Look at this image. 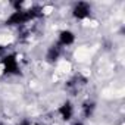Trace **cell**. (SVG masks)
I'll list each match as a JSON object with an SVG mask.
<instances>
[{
	"instance_id": "obj_8",
	"label": "cell",
	"mask_w": 125,
	"mask_h": 125,
	"mask_svg": "<svg viewBox=\"0 0 125 125\" xmlns=\"http://www.w3.org/2000/svg\"><path fill=\"white\" fill-rule=\"evenodd\" d=\"M19 125H31V124H30V121H22Z\"/></svg>"
},
{
	"instance_id": "obj_9",
	"label": "cell",
	"mask_w": 125,
	"mask_h": 125,
	"mask_svg": "<svg viewBox=\"0 0 125 125\" xmlns=\"http://www.w3.org/2000/svg\"><path fill=\"white\" fill-rule=\"evenodd\" d=\"M74 125H83V122H75Z\"/></svg>"
},
{
	"instance_id": "obj_2",
	"label": "cell",
	"mask_w": 125,
	"mask_h": 125,
	"mask_svg": "<svg viewBox=\"0 0 125 125\" xmlns=\"http://www.w3.org/2000/svg\"><path fill=\"white\" fill-rule=\"evenodd\" d=\"M3 63V71L6 74H19V68H18V60L15 54H8L2 59Z\"/></svg>"
},
{
	"instance_id": "obj_6",
	"label": "cell",
	"mask_w": 125,
	"mask_h": 125,
	"mask_svg": "<svg viewBox=\"0 0 125 125\" xmlns=\"http://www.w3.org/2000/svg\"><path fill=\"white\" fill-rule=\"evenodd\" d=\"M59 54H60V49H59V46H52V47L49 49L46 57H47L49 62H54V60L59 57Z\"/></svg>"
},
{
	"instance_id": "obj_1",
	"label": "cell",
	"mask_w": 125,
	"mask_h": 125,
	"mask_svg": "<svg viewBox=\"0 0 125 125\" xmlns=\"http://www.w3.org/2000/svg\"><path fill=\"white\" fill-rule=\"evenodd\" d=\"M43 15V12H41V9L38 8V6H34V8H30V9H27V10H15L9 18H8V21H6V24L8 25H24V24H27L28 21H31V19H35V18H38V16H41Z\"/></svg>"
},
{
	"instance_id": "obj_7",
	"label": "cell",
	"mask_w": 125,
	"mask_h": 125,
	"mask_svg": "<svg viewBox=\"0 0 125 125\" xmlns=\"http://www.w3.org/2000/svg\"><path fill=\"white\" fill-rule=\"evenodd\" d=\"M93 110H94V103L91 102H88V103H84V106H83V112H84V116L85 118H90L91 116V113H93Z\"/></svg>"
},
{
	"instance_id": "obj_4",
	"label": "cell",
	"mask_w": 125,
	"mask_h": 125,
	"mask_svg": "<svg viewBox=\"0 0 125 125\" xmlns=\"http://www.w3.org/2000/svg\"><path fill=\"white\" fill-rule=\"evenodd\" d=\"M74 40H75L74 32H71V31H68V30L62 31V32L59 34V43H60L62 46H69V44L74 43Z\"/></svg>"
},
{
	"instance_id": "obj_5",
	"label": "cell",
	"mask_w": 125,
	"mask_h": 125,
	"mask_svg": "<svg viewBox=\"0 0 125 125\" xmlns=\"http://www.w3.org/2000/svg\"><path fill=\"white\" fill-rule=\"evenodd\" d=\"M59 113H60V116L63 118L65 121L71 119V118H72V115H74V107H72V104H71L69 102L63 103V104L59 107Z\"/></svg>"
},
{
	"instance_id": "obj_3",
	"label": "cell",
	"mask_w": 125,
	"mask_h": 125,
	"mask_svg": "<svg viewBox=\"0 0 125 125\" xmlns=\"http://www.w3.org/2000/svg\"><path fill=\"white\" fill-rule=\"evenodd\" d=\"M72 12H74V16L77 19H85L90 15V6L85 2H80V3L75 5V8H74Z\"/></svg>"
}]
</instances>
